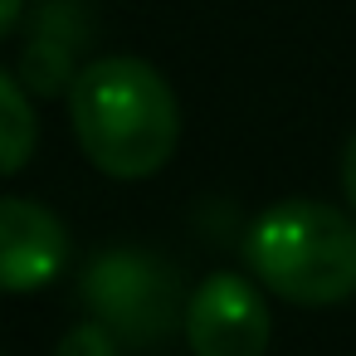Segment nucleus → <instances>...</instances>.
<instances>
[{"label":"nucleus","mask_w":356,"mask_h":356,"mask_svg":"<svg viewBox=\"0 0 356 356\" xmlns=\"http://www.w3.org/2000/svg\"><path fill=\"white\" fill-rule=\"evenodd\" d=\"M64 264H69L64 220L30 195H0V293L49 288L64 273Z\"/></svg>","instance_id":"obj_5"},{"label":"nucleus","mask_w":356,"mask_h":356,"mask_svg":"<svg viewBox=\"0 0 356 356\" xmlns=\"http://www.w3.org/2000/svg\"><path fill=\"white\" fill-rule=\"evenodd\" d=\"M69 122L83 156L113 181L156 176L181 142V103L161 69L108 54L69 83Z\"/></svg>","instance_id":"obj_1"},{"label":"nucleus","mask_w":356,"mask_h":356,"mask_svg":"<svg viewBox=\"0 0 356 356\" xmlns=\"http://www.w3.org/2000/svg\"><path fill=\"white\" fill-rule=\"evenodd\" d=\"M341 191H346V205L356 210V132L346 137V152H341Z\"/></svg>","instance_id":"obj_9"},{"label":"nucleus","mask_w":356,"mask_h":356,"mask_svg":"<svg viewBox=\"0 0 356 356\" xmlns=\"http://www.w3.org/2000/svg\"><path fill=\"white\" fill-rule=\"evenodd\" d=\"M20 15H25V0H0V40L20 25Z\"/></svg>","instance_id":"obj_10"},{"label":"nucleus","mask_w":356,"mask_h":356,"mask_svg":"<svg viewBox=\"0 0 356 356\" xmlns=\"http://www.w3.org/2000/svg\"><path fill=\"white\" fill-rule=\"evenodd\" d=\"M186 341L191 356H264L273 341V317L254 278L210 273L186 302Z\"/></svg>","instance_id":"obj_4"},{"label":"nucleus","mask_w":356,"mask_h":356,"mask_svg":"<svg viewBox=\"0 0 356 356\" xmlns=\"http://www.w3.org/2000/svg\"><path fill=\"white\" fill-rule=\"evenodd\" d=\"M249 273L298 302V307H332L356 293V225L346 210L288 195L268 205L244 239Z\"/></svg>","instance_id":"obj_2"},{"label":"nucleus","mask_w":356,"mask_h":356,"mask_svg":"<svg viewBox=\"0 0 356 356\" xmlns=\"http://www.w3.org/2000/svg\"><path fill=\"white\" fill-rule=\"evenodd\" d=\"M35 142H40V122L30 88L0 69V176H15L35 156Z\"/></svg>","instance_id":"obj_7"},{"label":"nucleus","mask_w":356,"mask_h":356,"mask_svg":"<svg viewBox=\"0 0 356 356\" xmlns=\"http://www.w3.org/2000/svg\"><path fill=\"white\" fill-rule=\"evenodd\" d=\"M79 298L93 312V322L108 327L122 346L161 341L186 317L176 273L156 254H142V249H108V254H98L83 268Z\"/></svg>","instance_id":"obj_3"},{"label":"nucleus","mask_w":356,"mask_h":356,"mask_svg":"<svg viewBox=\"0 0 356 356\" xmlns=\"http://www.w3.org/2000/svg\"><path fill=\"white\" fill-rule=\"evenodd\" d=\"M54 356H118V337L88 317V322H79V327H69L59 337V351Z\"/></svg>","instance_id":"obj_8"},{"label":"nucleus","mask_w":356,"mask_h":356,"mask_svg":"<svg viewBox=\"0 0 356 356\" xmlns=\"http://www.w3.org/2000/svg\"><path fill=\"white\" fill-rule=\"evenodd\" d=\"M83 30L74 25V0H49L40 10L35 30H30V49H25V64H20V83L40 98L59 93L64 83H74V49H79Z\"/></svg>","instance_id":"obj_6"}]
</instances>
